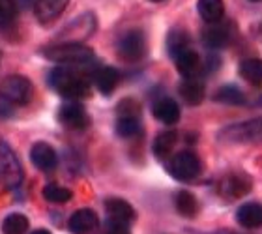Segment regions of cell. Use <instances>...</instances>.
Returning a JSON list of instances; mask_svg holds the SVG:
<instances>
[{
  "label": "cell",
  "mask_w": 262,
  "mask_h": 234,
  "mask_svg": "<svg viewBox=\"0 0 262 234\" xmlns=\"http://www.w3.org/2000/svg\"><path fill=\"white\" fill-rule=\"evenodd\" d=\"M49 87L58 96L70 101H81L92 96V84L82 71L75 70V66H58L49 73Z\"/></svg>",
  "instance_id": "6da1fadb"
},
{
  "label": "cell",
  "mask_w": 262,
  "mask_h": 234,
  "mask_svg": "<svg viewBox=\"0 0 262 234\" xmlns=\"http://www.w3.org/2000/svg\"><path fill=\"white\" fill-rule=\"evenodd\" d=\"M41 56L62 66H86L96 60V53L81 41H64L49 45L41 51Z\"/></svg>",
  "instance_id": "7a4b0ae2"
},
{
  "label": "cell",
  "mask_w": 262,
  "mask_h": 234,
  "mask_svg": "<svg viewBox=\"0 0 262 234\" xmlns=\"http://www.w3.org/2000/svg\"><path fill=\"white\" fill-rule=\"evenodd\" d=\"M25 180V169L15 150L0 139V191L17 189Z\"/></svg>",
  "instance_id": "3957f363"
},
{
  "label": "cell",
  "mask_w": 262,
  "mask_h": 234,
  "mask_svg": "<svg viewBox=\"0 0 262 234\" xmlns=\"http://www.w3.org/2000/svg\"><path fill=\"white\" fill-rule=\"evenodd\" d=\"M221 144H262V118L230 124L217 133Z\"/></svg>",
  "instance_id": "277c9868"
},
{
  "label": "cell",
  "mask_w": 262,
  "mask_h": 234,
  "mask_svg": "<svg viewBox=\"0 0 262 234\" xmlns=\"http://www.w3.org/2000/svg\"><path fill=\"white\" fill-rule=\"evenodd\" d=\"M148 41L146 34L139 30V28H131L124 32L116 41V55L122 62L133 64V62H141L146 56Z\"/></svg>",
  "instance_id": "5b68a950"
},
{
  "label": "cell",
  "mask_w": 262,
  "mask_h": 234,
  "mask_svg": "<svg viewBox=\"0 0 262 234\" xmlns=\"http://www.w3.org/2000/svg\"><path fill=\"white\" fill-rule=\"evenodd\" d=\"M34 96V84L23 75H10L0 81V99L8 105H27Z\"/></svg>",
  "instance_id": "8992f818"
},
{
  "label": "cell",
  "mask_w": 262,
  "mask_h": 234,
  "mask_svg": "<svg viewBox=\"0 0 262 234\" xmlns=\"http://www.w3.org/2000/svg\"><path fill=\"white\" fill-rule=\"evenodd\" d=\"M169 175L178 182H191L202 173V161L193 150H182L169 159Z\"/></svg>",
  "instance_id": "52a82bcc"
},
{
  "label": "cell",
  "mask_w": 262,
  "mask_h": 234,
  "mask_svg": "<svg viewBox=\"0 0 262 234\" xmlns=\"http://www.w3.org/2000/svg\"><path fill=\"white\" fill-rule=\"evenodd\" d=\"M253 187V180L244 173H229L217 182V193L227 201H238Z\"/></svg>",
  "instance_id": "ba28073f"
},
{
  "label": "cell",
  "mask_w": 262,
  "mask_h": 234,
  "mask_svg": "<svg viewBox=\"0 0 262 234\" xmlns=\"http://www.w3.org/2000/svg\"><path fill=\"white\" fill-rule=\"evenodd\" d=\"M56 118L64 127L73 131H82L90 125V115L84 109V105L81 101H68L58 109Z\"/></svg>",
  "instance_id": "9c48e42d"
},
{
  "label": "cell",
  "mask_w": 262,
  "mask_h": 234,
  "mask_svg": "<svg viewBox=\"0 0 262 234\" xmlns=\"http://www.w3.org/2000/svg\"><path fill=\"white\" fill-rule=\"evenodd\" d=\"M68 229L71 234H94L99 229V218L92 208H79L68 219Z\"/></svg>",
  "instance_id": "30bf717a"
},
{
  "label": "cell",
  "mask_w": 262,
  "mask_h": 234,
  "mask_svg": "<svg viewBox=\"0 0 262 234\" xmlns=\"http://www.w3.org/2000/svg\"><path fill=\"white\" fill-rule=\"evenodd\" d=\"M30 161L36 169L43 171V173H51L58 165V154L49 142L39 141L34 142L32 148H30Z\"/></svg>",
  "instance_id": "8fae6325"
},
{
  "label": "cell",
  "mask_w": 262,
  "mask_h": 234,
  "mask_svg": "<svg viewBox=\"0 0 262 234\" xmlns=\"http://www.w3.org/2000/svg\"><path fill=\"white\" fill-rule=\"evenodd\" d=\"M202 38V44L206 45L208 49L212 51H219V49H225L227 45L230 44V39H232V30H230V25L229 23H213L210 27L201 34Z\"/></svg>",
  "instance_id": "7c38bea8"
},
{
  "label": "cell",
  "mask_w": 262,
  "mask_h": 234,
  "mask_svg": "<svg viewBox=\"0 0 262 234\" xmlns=\"http://www.w3.org/2000/svg\"><path fill=\"white\" fill-rule=\"evenodd\" d=\"M152 115L156 120H159L165 125H174L180 122L182 111L180 105L172 98H159L152 105Z\"/></svg>",
  "instance_id": "4fadbf2b"
},
{
  "label": "cell",
  "mask_w": 262,
  "mask_h": 234,
  "mask_svg": "<svg viewBox=\"0 0 262 234\" xmlns=\"http://www.w3.org/2000/svg\"><path fill=\"white\" fill-rule=\"evenodd\" d=\"M176 70L184 79H193L199 77L204 70V60L201 58V55L195 49H187L186 53H182L180 56L174 58Z\"/></svg>",
  "instance_id": "5bb4252c"
},
{
  "label": "cell",
  "mask_w": 262,
  "mask_h": 234,
  "mask_svg": "<svg viewBox=\"0 0 262 234\" xmlns=\"http://www.w3.org/2000/svg\"><path fill=\"white\" fill-rule=\"evenodd\" d=\"M68 4H70V0H36L34 10H36V17L41 25H49L64 13Z\"/></svg>",
  "instance_id": "9a60e30c"
},
{
  "label": "cell",
  "mask_w": 262,
  "mask_h": 234,
  "mask_svg": "<svg viewBox=\"0 0 262 234\" xmlns=\"http://www.w3.org/2000/svg\"><path fill=\"white\" fill-rule=\"evenodd\" d=\"M92 81L99 94L111 96L116 90L118 82H120V71L113 68V66H103V68H99V70H96L92 73Z\"/></svg>",
  "instance_id": "2e32d148"
},
{
  "label": "cell",
  "mask_w": 262,
  "mask_h": 234,
  "mask_svg": "<svg viewBox=\"0 0 262 234\" xmlns=\"http://www.w3.org/2000/svg\"><path fill=\"white\" fill-rule=\"evenodd\" d=\"M105 212H107V218L118 219V221H124V223H133L137 219L135 208L131 206L127 201L120 199V197L105 199Z\"/></svg>",
  "instance_id": "e0dca14e"
},
{
  "label": "cell",
  "mask_w": 262,
  "mask_h": 234,
  "mask_svg": "<svg viewBox=\"0 0 262 234\" xmlns=\"http://www.w3.org/2000/svg\"><path fill=\"white\" fill-rule=\"evenodd\" d=\"M236 223L244 229H258L262 227V204L260 202H246L236 210Z\"/></svg>",
  "instance_id": "ac0fdd59"
},
{
  "label": "cell",
  "mask_w": 262,
  "mask_h": 234,
  "mask_svg": "<svg viewBox=\"0 0 262 234\" xmlns=\"http://www.w3.org/2000/svg\"><path fill=\"white\" fill-rule=\"evenodd\" d=\"M178 92H180V98L184 99L189 107L201 105L204 96H206V92H204V82L199 81V77L184 79V81L178 84Z\"/></svg>",
  "instance_id": "d6986e66"
},
{
  "label": "cell",
  "mask_w": 262,
  "mask_h": 234,
  "mask_svg": "<svg viewBox=\"0 0 262 234\" xmlns=\"http://www.w3.org/2000/svg\"><path fill=\"white\" fill-rule=\"evenodd\" d=\"M176 142H178V133H176V131L169 130V131L158 133V137H156L152 142V152H154V156H156V159L167 161V159L172 156V150H174Z\"/></svg>",
  "instance_id": "ffe728a7"
},
{
  "label": "cell",
  "mask_w": 262,
  "mask_h": 234,
  "mask_svg": "<svg viewBox=\"0 0 262 234\" xmlns=\"http://www.w3.org/2000/svg\"><path fill=\"white\" fill-rule=\"evenodd\" d=\"M174 208L176 212L180 214L182 218L193 219L199 216V210H201V204H199V199L193 195L191 191L182 189L174 195Z\"/></svg>",
  "instance_id": "44dd1931"
},
{
  "label": "cell",
  "mask_w": 262,
  "mask_h": 234,
  "mask_svg": "<svg viewBox=\"0 0 262 234\" xmlns=\"http://www.w3.org/2000/svg\"><path fill=\"white\" fill-rule=\"evenodd\" d=\"M187 49H191V38L184 28H172L167 34V53L172 60L176 56H180L182 53H186Z\"/></svg>",
  "instance_id": "7402d4cb"
},
{
  "label": "cell",
  "mask_w": 262,
  "mask_h": 234,
  "mask_svg": "<svg viewBox=\"0 0 262 234\" xmlns=\"http://www.w3.org/2000/svg\"><path fill=\"white\" fill-rule=\"evenodd\" d=\"M196 11L204 23L213 25V23L223 21L225 15V2L223 0H199L196 2Z\"/></svg>",
  "instance_id": "603a6c76"
},
{
  "label": "cell",
  "mask_w": 262,
  "mask_h": 234,
  "mask_svg": "<svg viewBox=\"0 0 262 234\" xmlns=\"http://www.w3.org/2000/svg\"><path fill=\"white\" fill-rule=\"evenodd\" d=\"M238 73L251 87H262V58H246L238 66Z\"/></svg>",
  "instance_id": "cb8c5ba5"
},
{
  "label": "cell",
  "mask_w": 262,
  "mask_h": 234,
  "mask_svg": "<svg viewBox=\"0 0 262 234\" xmlns=\"http://www.w3.org/2000/svg\"><path fill=\"white\" fill-rule=\"evenodd\" d=\"M213 101L223 105H232V107H240L246 103V94L242 92L236 84H223L217 88V92L213 94Z\"/></svg>",
  "instance_id": "d4e9b609"
},
{
  "label": "cell",
  "mask_w": 262,
  "mask_h": 234,
  "mask_svg": "<svg viewBox=\"0 0 262 234\" xmlns=\"http://www.w3.org/2000/svg\"><path fill=\"white\" fill-rule=\"evenodd\" d=\"M115 131L120 139H133V137L141 135V116H118Z\"/></svg>",
  "instance_id": "484cf974"
},
{
  "label": "cell",
  "mask_w": 262,
  "mask_h": 234,
  "mask_svg": "<svg viewBox=\"0 0 262 234\" xmlns=\"http://www.w3.org/2000/svg\"><path fill=\"white\" fill-rule=\"evenodd\" d=\"M28 225L30 221L25 214L13 212L2 221V234H27Z\"/></svg>",
  "instance_id": "4316f807"
},
{
  "label": "cell",
  "mask_w": 262,
  "mask_h": 234,
  "mask_svg": "<svg viewBox=\"0 0 262 234\" xmlns=\"http://www.w3.org/2000/svg\"><path fill=\"white\" fill-rule=\"evenodd\" d=\"M41 195L47 202H53V204H64V202H70L71 197H73V191L64 187V185L58 184H47L41 191Z\"/></svg>",
  "instance_id": "83f0119b"
},
{
  "label": "cell",
  "mask_w": 262,
  "mask_h": 234,
  "mask_svg": "<svg viewBox=\"0 0 262 234\" xmlns=\"http://www.w3.org/2000/svg\"><path fill=\"white\" fill-rule=\"evenodd\" d=\"M17 15V0H0V27L10 25Z\"/></svg>",
  "instance_id": "f1b7e54d"
},
{
  "label": "cell",
  "mask_w": 262,
  "mask_h": 234,
  "mask_svg": "<svg viewBox=\"0 0 262 234\" xmlns=\"http://www.w3.org/2000/svg\"><path fill=\"white\" fill-rule=\"evenodd\" d=\"M116 115L118 116H141V103L133 98L122 99L116 105Z\"/></svg>",
  "instance_id": "f546056e"
},
{
  "label": "cell",
  "mask_w": 262,
  "mask_h": 234,
  "mask_svg": "<svg viewBox=\"0 0 262 234\" xmlns=\"http://www.w3.org/2000/svg\"><path fill=\"white\" fill-rule=\"evenodd\" d=\"M103 234H131L129 223H124V221H118V219L107 218Z\"/></svg>",
  "instance_id": "4dcf8cb0"
},
{
  "label": "cell",
  "mask_w": 262,
  "mask_h": 234,
  "mask_svg": "<svg viewBox=\"0 0 262 234\" xmlns=\"http://www.w3.org/2000/svg\"><path fill=\"white\" fill-rule=\"evenodd\" d=\"M219 68H221V56L215 55V53L208 55L206 60H204V70H206L208 73H213V71H217Z\"/></svg>",
  "instance_id": "1f68e13d"
},
{
  "label": "cell",
  "mask_w": 262,
  "mask_h": 234,
  "mask_svg": "<svg viewBox=\"0 0 262 234\" xmlns=\"http://www.w3.org/2000/svg\"><path fill=\"white\" fill-rule=\"evenodd\" d=\"M32 234H51L49 230H45V229H38V230H34Z\"/></svg>",
  "instance_id": "d6a6232c"
},
{
  "label": "cell",
  "mask_w": 262,
  "mask_h": 234,
  "mask_svg": "<svg viewBox=\"0 0 262 234\" xmlns=\"http://www.w3.org/2000/svg\"><path fill=\"white\" fill-rule=\"evenodd\" d=\"M249 2H255V4H257V2H262V0H249Z\"/></svg>",
  "instance_id": "836d02e7"
},
{
  "label": "cell",
  "mask_w": 262,
  "mask_h": 234,
  "mask_svg": "<svg viewBox=\"0 0 262 234\" xmlns=\"http://www.w3.org/2000/svg\"><path fill=\"white\" fill-rule=\"evenodd\" d=\"M152 2H163V0H152Z\"/></svg>",
  "instance_id": "e575fe53"
},
{
  "label": "cell",
  "mask_w": 262,
  "mask_h": 234,
  "mask_svg": "<svg viewBox=\"0 0 262 234\" xmlns=\"http://www.w3.org/2000/svg\"><path fill=\"white\" fill-rule=\"evenodd\" d=\"M260 30H262V23H260Z\"/></svg>",
  "instance_id": "d590c367"
},
{
  "label": "cell",
  "mask_w": 262,
  "mask_h": 234,
  "mask_svg": "<svg viewBox=\"0 0 262 234\" xmlns=\"http://www.w3.org/2000/svg\"><path fill=\"white\" fill-rule=\"evenodd\" d=\"M0 58H2V55H0Z\"/></svg>",
  "instance_id": "8d00e7d4"
}]
</instances>
